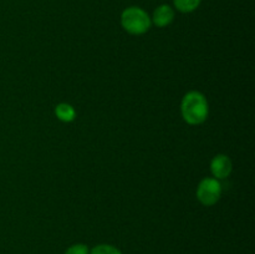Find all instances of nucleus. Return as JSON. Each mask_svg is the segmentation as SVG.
Here are the masks:
<instances>
[{
  "instance_id": "nucleus-8",
  "label": "nucleus",
  "mask_w": 255,
  "mask_h": 254,
  "mask_svg": "<svg viewBox=\"0 0 255 254\" xmlns=\"http://www.w3.org/2000/svg\"><path fill=\"white\" fill-rule=\"evenodd\" d=\"M90 254H122V252L110 244H99L90 251Z\"/></svg>"
},
{
  "instance_id": "nucleus-4",
  "label": "nucleus",
  "mask_w": 255,
  "mask_h": 254,
  "mask_svg": "<svg viewBox=\"0 0 255 254\" xmlns=\"http://www.w3.org/2000/svg\"><path fill=\"white\" fill-rule=\"evenodd\" d=\"M212 174L216 179H224L233 171V163L226 154H218L211 162Z\"/></svg>"
},
{
  "instance_id": "nucleus-2",
  "label": "nucleus",
  "mask_w": 255,
  "mask_h": 254,
  "mask_svg": "<svg viewBox=\"0 0 255 254\" xmlns=\"http://www.w3.org/2000/svg\"><path fill=\"white\" fill-rule=\"evenodd\" d=\"M121 25L128 34H146L151 27V16L144 9L139 6H128L122 11Z\"/></svg>"
},
{
  "instance_id": "nucleus-9",
  "label": "nucleus",
  "mask_w": 255,
  "mask_h": 254,
  "mask_svg": "<svg viewBox=\"0 0 255 254\" xmlns=\"http://www.w3.org/2000/svg\"><path fill=\"white\" fill-rule=\"evenodd\" d=\"M64 254H90V249L86 244L77 243L69 247Z\"/></svg>"
},
{
  "instance_id": "nucleus-1",
  "label": "nucleus",
  "mask_w": 255,
  "mask_h": 254,
  "mask_svg": "<svg viewBox=\"0 0 255 254\" xmlns=\"http://www.w3.org/2000/svg\"><path fill=\"white\" fill-rule=\"evenodd\" d=\"M182 117L189 125H201L209 114L208 101L199 91H189L184 95L181 104Z\"/></svg>"
},
{
  "instance_id": "nucleus-7",
  "label": "nucleus",
  "mask_w": 255,
  "mask_h": 254,
  "mask_svg": "<svg viewBox=\"0 0 255 254\" xmlns=\"http://www.w3.org/2000/svg\"><path fill=\"white\" fill-rule=\"evenodd\" d=\"M202 0H173V6L176 10L183 14H189L197 10L201 5Z\"/></svg>"
},
{
  "instance_id": "nucleus-6",
  "label": "nucleus",
  "mask_w": 255,
  "mask_h": 254,
  "mask_svg": "<svg viewBox=\"0 0 255 254\" xmlns=\"http://www.w3.org/2000/svg\"><path fill=\"white\" fill-rule=\"evenodd\" d=\"M55 114H56L57 119L62 122H72L76 117V112H75L74 107L71 105L66 104V102L57 105L56 109H55Z\"/></svg>"
},
{
  "instance_id": "nucleus-5",
  "label": "nucleus",
  "mask_w": 255,
  "mask_h": 254,
  "mask_svg": "<svg viewBox=\"0 0 255 254\" xmlns=\"http://www.w3.org/2000/svg\"><path fill=\"white\" fill-rule=\"evenodd\" d=\"M174 9L168 4H162L154 9L153 14H152L151 21L158 27H166L171 25L174 20Z\"/></svg>"
},
{
  "instance_id": "nucleus-3",
  "label": "nucleus",
  "mask_w": 255,
  "mask_h": 254,
  "mask_svg": "<svg viewBox=\"0 0 255 254\" xmlns=\"http://www.w3.org/2000/svg\"><path fill=\"white\" fill-rule=\"evenodd\" d=\"M222 196V184L216 178H204L197 188V198L204 206H213Z\"/></svg>"
}]
</instances>
